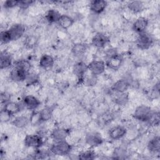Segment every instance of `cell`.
<instances>
[{
    "instance_id": "obj_1",
    "label": "cell",
    "mask_w": 160,
    "mask_h": 160,
    "mask_svg": "<svg viewBox=\"0 0 160 160\" xmlns=\"http://www.w3.org/2000/svg\"><path fill=\"white\" fill-rule=\"evenodd\" d=\"M31 63L26 59L17 61L12 67L9 78L14 82H20L25 81L28 74L30 72Z\"/></svg>"
},
{
    "instance_id": "obj_2",
    "label": "cell",
    "mask_w": 160,
    "mask_h": 160,
    "mask_svg": "<svg viewBox=\"0 0 160 160\" xmlns=\"http://www.w3.org/2000/svg\"><path fill=\"white\" fill-rule=\"evenodd\" d=\"M72 146L66 140L56 141L50 148V151L54 155L65 156L69 154L72 150Z\"/></svg>"
},
{
    "instance_id": "obj_3",
    "label": "cell",
    "mask_w": 160,
    "mask_h": 160,
    "mask_svg": "<svg viewBox=\"0 0 160 160\" xmlns=\"http://www.w3.org/2000/svg\"><path fill=\"white\" fill-rule=\"evenodd\" d=\"M152 111H153L149 106L142 104L135 109L133 113V117L134 119L139 121L148 122Z\"/></svg>"
},
{
    "instance_id": "obj_4",
    "label": "cell",
    "mask_w": 160,
    "mask_h": 160,
    "mask_svg": "<svg viewBox=\"0 0 160 160\" xmlns=\"http://www.w3.org/2000/svg\"><path fill=\"white\" fill-rule=\"evenodd\" d=\"M153 42L152 37L146 32L139 33L136 39L137 46L142 50L149 49L152 46Z\"/></svg>"
},
{
    "instance_id": "obj_5",
    "label": "cell",
    "mask_w": 160,
    "mask_h": 160,
    "mask_svg": "<svg viewBox=\"0 0 160 160\" xmlns=\"http://www.w3.org/2000/svg\"><path fill=\"white\" fill-rule=\"evenodd\" d=\"M43 143L42 137L39 134H28L24 139V144L28 148L38 149L42 146Z\"/></svg>"
},
{
    "instance_id": "obj_6",
    "label": "cell",
    "mask_w": 160,
    "mask_h": 160,
    "mask_svg": "<svg viewBox=\"0 0 160 160\" xmlns=\"http://www.w3.org/2000/svg\"><path fill=\"white\" fill-rule=\"evenodd\" d=\"M106 62L102 60H92L88 65L91 74L97 76L102 74L106 69Z\"/></svg>"
},
{
    "instance_id": "obj_7",
    "label": "cell",
    "mask_w": 160,
    "mask_h": 160,
    "mask_svg": "<svg viewBox=\"0 0 160 160\" xmlns=\"http://www.w3.org/2000/svg\"><path fill=\"white\" fill-rule=\"evenodd\" d=\"M103 142L101 134L96 132H91L85 136V142L91 148H95L100 146Z\"/></svg>"
},
{
    "instance_id": "obj_8",
    "label": "cell",
    "mask_w": 160,
    "mask_h": 160,
    "mask_svg": "<svg viewBox=\"0 0 160 160\" xmlns=\"http://www.w3.org/2000/svg\"><path fill=\"white\" fill-rule=\"evenodd\" d=\"M8 31L10 34L11 41H16L24 35L25 32V28L22 24L16 23L12 25Z\"/></svg>"
},
{
    "instance_id": "obj_9",
    "label": "cell",
    "mask_w": 160,
    "mask_h": 160,
    "mask_svg": "<svg viewBox=\"0 0 160 160\" xmlns=\"http://www.w3.org/2000/svg\"><path fill=\"white\" fill-rule=\"evenodd\" d=\"M22 104L27 109L34 111L40 106L41 101L36 96L29 94L22 98Z\"/></svg>"
},
{
    "instance_id": "obj_10",
    "label": "cell",
    "mask_w": 160,
    "mask_h": 160,
    "mask_svg": "<svg viewBox=\"0 0 160 160\" xmlns=\"http://www.w3.org/2000/svg\"><path fill=\"white\" fill-rule=\"evenodd\" d=\"M70 130L64 128H56L54 129L51 134L52 139L55 141L66 140L69 136Z\"/></svg>"
},
{
    "instance_id": "obj_11",
    "label": "cell",
    "mask_w": 160,
    "mask_h": 160,
    "mask_svg": "<svg viewBox=\"0 0 160 160\" xmlns=\"http://www.w3.org/2000/svg\"><path fill=\"white\" fill-rule=\"evenodd\" d=\"M127 133L126 128L123 126H115L111 128L109 132L108 135L112 140H118L123 138Z\"/></svg>"
},
{
    "instance_id": "obj_12",
    "label": "cell",
    "mask_w": 160,
    "mask_h": 160,
    "mask_svg": "<svg viewBox=\"0 0 160 160\" xmlns=\"http://www.w3.org/2000/svg\"><path fill=\"white\" fill-rule=\"evenodd\" d=\"M108 37L102 32L96 33L92 39L91 44L97 48H103L108 42Z\"/></svg>"
},
{
    "instance_id": "obj_13",
    "label": "cell",
    "mask_w": 160,
    "mask_h": 160,
    "mask_svg": "<svg viewBox=\"0 0 160 160\" xmlns=\"http://www.w3.org/2000/svg\"><path fill=\"white\" fill-rule=\"evenodd\" d=\"M108 6L107 1L104 0H93L90 1L89 9L94 14L102 13Z\"/></svg>"
},
{
    "instance_id": "obj_14",
    "label": "cell",
    "mask_w": 160,
    "mask_h": 160,
    "mask_svg": "<svg viewBox=\"0 0 160 160\" xmlns=\"http://www.w3.org/2000/svg\"><path fill=\"white\" fill-rule=\"evenodd\" d=\"M122 63V58L118 53L108 58L106 65L112 70H118Z\"/></svg>"
},
{
    "instance_id": "obj_15",
    "label": "cell",
    "mask_w": 160,
    "mask_h": 160,
    "mask_svg": "<svg viewBox=\"0 0 160 160\" xmlns=\"http://www.w3.org/2000/svg\"><path fill=\"white\" fill-rule=\"evenodd\" d=\"M88 70V65L83 61H79L74 64L72 68L73 74L79 79H83L85 74Z\"/></svg>"
},
{
    "instance_id": "obj_16",
    "label": "cell",
    "mask_w": 160,
    "mask_h": 160,
    "mask_svg": "<svg viewBox=\"0 0 160 160\" xmlns=\"http://www.w3.org/2000/svg\"><path fill=\"white\" fill-rule=\"evenodd\" d=\"M149 24V21L144 17H139L137 18L132 25L133 31L138 32V34L145 32Z\"/></svg>"
},
{
    "instance_id": "obj_17",
    "label": "cell",
    "mask_w": 160,
    "mask_h": 160,
    "mask_svg": "<svg viewBox=\"0 0 160 160\" xmlns=\"http://www.w3.org/2000/svg\"><path fill=\"white\" fill-rule=\"evenodd\" d=\"M130 82L126 79H121L115 82L111 87L114 92H124L130 87Z\"/></svg>"
},
{
    "instance_id": "obj_18",
    "label": "cell",
    "mask_w": 160,
    "mask_h": 160,
    "mask_svg": "<svg viewBox=\"0 0 160 160\" xmlns=\"http://www.w3.org/2000/svg\"><path fill=\"white\" fill-rule=\"evenodd\" d=\"M2 109L12 116L21 111L22 105H21L19 102L9 101L4 104Z\"/></svg>"
},
{
    "instance_id": "obj_19",
    "label": "cell",
    "mask_w": 160,
    "mask_h": 160,
    "mask_svg": "<svg viewBox=\"0 0 160 160\" xmlns=\"http://www.w3.org/2000/svg\"><path fill=\"white\" fill-rule=\"evenodd\" d=\"M54 64V58L47 54L42 55L39 60V66L44 69H48L51 68Z\"/></svg>"
},
{
    "instance_id": "obj_20",
    "label": "cell",
    "mask_w": 160,
    "mask_h": 160,
    "mask_svg": "<svg viewBox=\"0 0 160 160\" xmlns=\"http://www.w3.org/2000/svg\"><path fill=\"white\" fill-rule=\"evenodd\" d=\"M12 64V58L8 52H1L0 56V68L1 69H8Z\"/></svg>"
},
{
    "instance_id": "obj_21",
    "label": "cell",
    "mask_w": 160,
    "mask_h": 160,
    "mask_svg": "<svg viewBox=\"0 0 160 160\" xmlns=\"http://www.w3.org/2000/svg\"><path fill=\"white\" fill-rule=\"evenodd\" d=\"M148 149L152 153H158L160 151V138L158 136L151 138L147 144Z\"/></svg>"
},
{
    "instance_id": "obj_22",
    "label": "cell",
    "mask_w": 160,
    "mask_h": 160,
    "mask_svg": "<svg viewBox=\"0 0 160 160\" xmlns=\"http://www.w3.org/2000/svg\"><path fill=\"white\" fill-rule=\"evenodd\" d=\"M74 22V19L70 16H68L67 14H61L58 22V24L61 28L64 29H68L73 25Z\"/></svg>"
},
{
    "instance_id": "obj_23",
    "label": "cell",
    "mask_w": 160,
    "mask_h": 160,
    "mask_svg": "<svg viewBox=\"0 0 160 160\" xmlns=\"http://www.w3.org/2000/svg\"><path fill=\"white\" fill-rule=\"evenodd\" d=\"M61 16V14L58 10L51 9L46 12L45 15V19L50 24L58 23Z\"/></svg>"
},
{
    "instance_id": "obj_24",
    "label": "cell",
    "mask_w": 160,
    "mask_h": 160,
    "mask_svg": "<svg viewBox=\"0 0 160 160\" xmlns=\"http://www.w3.org/2000/svg\"><path fill=\"white\" fill-rule=\"evenodd\" d=\"M127 7L128 9L133 13H139L143 11L144 4L141 1H132L128 3Z\"/></svg>"
},
{
    "instance_id": "obj_25",
    "label": "cell",
    "mask_w": 160,
    "mask_h": 160,
    "mask_svg": "<svg viewBox=\"0 0 160 160\" xmlns=\"http://www.w3.org/2000/svg\"><path fill=\"white\" fill-rule=\"evenodd\" d=\"M87 51V46L84 43H76L74 44L72 48L71 52L74 56L76 57L82 56Z\"/></svg>"
},
{
    "instance_id": "obj_26",
    "label": "cell",
    "mask_w": 160,
    "mask_h": 160,
    "mask_svg": "<svg viewBox=\"0 0 160 160\" xmlns=\"http://www.w3.org/2000/svg\"><path fill=\"white\" fill-rule=\"evenodd\" d=\"M29 123H30L29 118L23 115L15 117L12 121V124L18 128H24Z\"/></svg>"
},
{
    "instance_id": "obj_27",
    "label": "cell",
    "mask_w": 160,
    "mask_h": 160,
    "mask_svg": "<svg viewBox=\"0 0 160 160\" xmlns=\"http://www.w3.org/2000/svg\"><path fill=\"white\" fill-rule=\"evenodd\" d=\"M113 99L115 104L117 105L124 106L129 101V94L127 92H115V96Z\"/></svg>"
},
{
    "instance_id": "obj_28",
    "label": "cell",
    "mask_w": 160,
    "mask_h": 160,
    "mask_svg": "<svg viewBox=\"0 0 160 160\" xmlns=\"http://www.w3.org/2000/svg\"><path fill=\"white\" fill-rule=\"evenodd\" d=\"M52 111L53 109L50 107H46L39 111L41 121L45 122L50 120L52 116Z\"/></svg>"
},
{
    "instance_id": "obj_29",
    "label": "cell",
    "mask_w": 160,
    "mask_h": 160,
    "mask_svg": "<svg viewBox=\"0 0 160 160\" xmlns=\"http://www.w3.org/2000/svg\"><path fill=\"white\" fill-rule=\"evenodd\" d=\"M39 81V76L34 72H29L25 80L27 86H32L36 84Z\"/></svg>"
},
{
    "instance_id": "obj_30",
    "label": "cell",
    "mask_w": 160,
    "mask_h": 160,
    "mask_svg": "<svg viewBox=\"0 0 160 160\" xmlns=\"http://www.w3.org/2000/svg\"><path fill=\"white\" fill-rule=\"evenodd\" d=\"M96 158V153L92 150H86L82 151L78 155V159L81 160L94 159Z\"/></svg>"
},
{
    "instance_id": "obj_31",
    "label": "cell",
    "mask_w": 160,
    "mask_h": 160,
    "mask_svg": "<svg viewBox=\"0 0 160 160\" xmlns=\"http://www.w3.org/2000/svg\"><path fill=\"white\" fill-rule=\"evenodd\" d=\"M38 39L36 36L29 35L26 37L24 39V46L29 49L33 48L37 44Z\"/></svg>"
},
{
    "instance_id": "obj_32",
    "label": "cell",
    "mask_w": 160,
    "mask_h": 160,
    "mask_svg": "<svg viewBox=\"0 0 160 160\" xmlns=\"http://www.w3.org/2000/svg\"><path fill=\"white\" fill-rule=\"evenodd\" d=\"M152 126H158L159 124V113L158 111H152V114L147 122Z\"/></svg>"
},
{
    "instance_id": "obj_33",
    "label": "cell",
    "mask_w": 160,
    "mask_h": 160,
    "mask_svg": "<svg viewBox=\"0 0 160 160\" xmlns=\"http://www.w3.org/2000/svg\"><path fill=\"white\" fill-rule=\"evenodd\" d=\"M112 156L114 159H125L126 156V152L123 148H118L114 149Z\"/></svg>"
},
{
    "instance_id": "obj_34",
    "label": "cell",
    "mask_w": 160,
    "mask_h": 160,
    "mask_svg": "<svg viewBox=\"0 0 160 160\" xmlns=\"http://www.w3.org/2000/svg\"><path fill=\"white\" fill-rule=\"evenodd\" d=\"M0 40L2 44H8L11 41V38L10 34L7 30L2 31L0 33Z\"/></svg>"
},
{
    "instance_id": "obj_35",
    "label": "cell",
    "mask_w": 160,
    "mask_h": 160,
    "mask_svg": "<svg viewBox=\"0 0 160 160\" xmlns=\"http://www.w3.org/2000/svg\"><path fill=\"white\" fill-rule=\"evenodd\" d=\"M29 119H30V123L32 124V125H36L40 122H42L39 112L34 111L32 113L31 116L29 117Z\"/></svg>"
},
{
    "instance_id": "obj_36",
    "label": "cell",
    "mask_w": 160,
    "mask_h": 160,
    "mask_svg": "<svg viewBox=\"0 0 160 160\" xmlns=\"http://www.w3.org/2000/svg\"><path fill=\"white\" fill-rule=\"evenodd\" d=\"M19 1L18 0H8L4 2L2 6L4 9H12L18 6Z\"/></svg>"
},
{
    "instance_id": "obj_37",
    "label": "cell",
    "mask_w": 160,
    "mask_h": 160,
    "mask_svg": "<svg viewBox=\"0 0 160 160\" xmlns=\"http://www.w3.org/2000/svg\"><path fill=\"white\" fill-rule=\"evenodd\" d=\"M34 1L31 0H20L19 1L18 7L22 9H26L31 6Z\"/></svg>"
},
{
    "instance_id": "obj_38",
    "label": "cell",
    "mask_w": 160,
    "mask_h": 160,
    "mask_svg": "<svg viewBox=\"0 0 160 160\" xmlns=\"http://www.w3.org/2000/svg\"><path fill=\"white\" fill-rule=\"evenodd\" d=\"M12 116H11L9 113H8L5 110L3 109H1V114H0V119L1 121L2 122H5L10 120Z\"/></svg>"
},
{
    "instance_id": "obj_39",
    "label": "cell",
    "mask_w": 160,
    "mask_h": 160,
    "mask_svg": "<svg viewBox=\"0 0 160 160\" xmlns=\"http://www.w3.org/2000/svg\"><path fill=\"white\" fill-rule=\"evenodd\" d=\"M96 76H93L91 74V76L90 77L87 78L86 79H85L84 80V83L87 85V86H93L96 83Z\"/></svg>"
}]
</instances>
